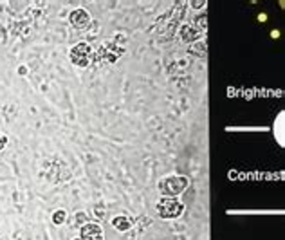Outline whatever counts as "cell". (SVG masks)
Wrapping results in <instances>:
<instances>
[{
	"label": "cell",
	"instance_id": "52a82bcc",
	"mask_svg": "<svg viewBox=\"0 0 285 240\" xmlns=\"http://www.w3.org/2000/svg\"><path fill=\"white\" fill-rule=\"evenodd\" d=\"M65 219H67V213H65L63 210H58V211H54V215H53V222L56 226H61L65 222Z\"/></svg>",
	"mask_w": 285,
	"mask_h": 240
},
{
	"label": "cell",
	"instance_id": "ba28073f",
	"mask_svg": "<svg viewBox=\"0 0 285 240\" xmlns=\"http://www.w3.org/2000/svg\"><path fill=\"white\" fill-rule=\"evenodd\" d=\"M183 36H184V40H186V42H188V40H193L195 38V31L193 29H184Z\"/></svg>",
	"mask_w": 285,
	"mask_h": 240
},
{
	"label": "cell",
	"instance_id": "9c48e42d",
	"mask_svg": "<svg viewBox=\"0 0 285 240\" xmlns=\"http://www.w3.org/2000/svg\"><path fill=\"white\" fill-rule=\"evenodd\" d=\"M6 145H8V137L4 134H0V150H4Z\"/></svg>",
	"mask_w": 285,
	"mask_h": 240
},
{
	"label": "cell",
	"instance_id": "6da1fadb",
	"mask_svg": "<svg viewBox=\"0 0 285 240\" xmlns=\"http://www.w3.org/2000/svg\"><path fill=\"white\" fill-rule=\"evenodd\" d=\"M190 181L183 176H171L168 179L161 181L159 183V191L164 195V197H175V195L183 193L184 190L188 188Z\"/></svg>",
	"mask_w": 285,
	"mask_h": 240
},
{
	"label": "cell",
	"instance_id": "5b68a950",
	"mask_svg": "<svg viewBox=\"0 0 285 240\" xmlns=\"http://www.w3.org/2000/svg\"><path fill=\"white\" fill-rule=\"evenodd\" d=\"M81 238L80 240H103V229L96 222H85L81 226Z\"/></svg>",
	"mask_w": 285,
	"mask_h": 240
},
{
	"label": "cell",
	"instance_id": "277c9868",
	"mask_svg": "<svg viewBox=\"0 0 285 240\" xmlns=\"http://www.w3.org/2000/svg\"><path fill=\"white\" fill-rule=\"evenodd\" d=\"M69 22H71L73 27H76V29H85L91 24V15H89L87 9L78 8L69 15Z\"/></svg>",
	"mask_w": 285,
	"mask_h": 240
},
{
	"label": "cell",
	"instance_id": "7a4b0ae2",
	"mask_svg": "<svg viewBox=\"0 0 285 240\" xmlns=\"http://www.w3.org/2000/svg\"><path fill=\"white\" fill-rule=\"evenodd\" d=\"M156 208H157V213H159L161 219H177L184 210L183 202L177 201V199H173V197L161 199V201L157 202Z\"/></svg>",
	"mask_w": 285,
	"mask_h": 240
},
{
	"label": "cell",
	"instance_id": "8992f818",
	"mask_svg": "<svg viewBox=\"0 0 285 240\" xmlns=\"http://www.w3.org/2000/svg\"><path fill=\"white\" fill-rule=\"evenodd\" d=\"M112 226H114L118 231H128V229L132 228V222L126 217H116V219H112Z\"/></svg>",
	"mask_w": 285,
	"mask_h": 240
},
{
	"label": "cell",
	"instance_id": "3957f363",
	"mask_svg": "<svg viewBox=\"0 0 285 240\" xmlns=\"http://www.w3.org/2000/svg\"><path fill=\"white\" fill-rule=\"evenodd\" d=\"M92 60V47L89 43H78L71 49V61L78 67H89Z\"/></svg>",
	"mask_w": 285,
	"mask_h": 240
}]
</instances>
